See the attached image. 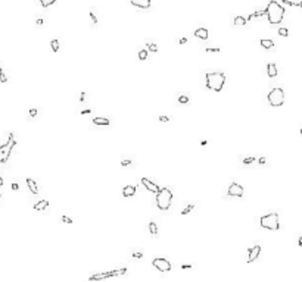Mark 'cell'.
Listing matches in <instances>:
<instances>
[{
  "label": "cell",
  "mask_w": 302,
  "mask_h": 282,
  "mask_svg": "<svg viewBox=\"0 0 302 282\" xmlns=\"http://www.w3.org/2000/svg\"><path fill=\"white\" fill-rule=\"evenodd\" d=\"M37 25L40 27V25H43V19L40 18V19H37Z\"/></svg>",
  "instance_id": "cell-46"
},
{
  "label": "cell",
  "mask_w": 302,
  "mask_h": 282,
  "mask_svg": "<svg viewBox=\"0 0 302 282\" xmlns=\"http://www.w3.org/2000/svg\"><path fill=\"white\" fill-rule=\"evenodd\" d=\"M12 190H13V191H18V190H19V185H18L16 182H13V184H12Z\"/></svg>",
  "instance_id": "cell-38"
},
{
  "label": "cell",
  "mask_w": 302,
  "mask_h": 282,
  "mask_svg": "<svg viewBox=\"0 0 302 282\" xmlns=\"http://www.w3.org/2000/svg\"><path fill=\"white\" fill-rule=\"evenodd\" d=\"M61 220L65 222V223H72V219L68 218V216H61Z\"/></svg>",
  "instance_id": "cell-32"
},
{
  "label": "cell",
  "mask_w": 302,
  "mask_h": 282,
  "mask_svg": "<svg viewBox=\"0 0 302 282\" xmlns=\"http://www.w3.org/2000/svg\"><path fill=\"white\" fill-rule=\"evenodd\" d=\"M248 24V19L243 18V16H236L235 18V25H246Z\"/></svg>",
  "instance_id": "cell-21"
},
{
  "label": "cell",
  "mask_w": 302,
  "mask_h": 282,
  "mask_svg": "<svg viewBox=\"0 0 302 282\" xmlns=\"http://www.w3.org/2000/svg\"><path fill=\"white\" fill-rule=\"evenodd\" d=\"M195 35L200 40H208V37H209V31H208L206 28H198L195 31Z\"/></svg>",
  "instance_id": "cell-16"
},
{
  "label": "cell",
  "mask_w": 302,
  "mask_h": 282,
  "mask_svg": "<svg viewBox=\"0 0 302 282\" xmlns=\"http://www.w3.org/2000/svg\"><path fill=\"white\" fill-rule=\"evenodd\" d=\"M149 232L153 235V237H158V226L155 222H149Z\"/></svg>",
  "instance_id": "cell-20"
},
{
  "label": "cell",
  "mask_w": 302,
  "mask_h": 282,
  "mask_svg": "<svg viewBox=\"0 0 302 282\" xmlns=\"http://www.w3.org/2000/svg\"><path fill=\"white\" fill-rule=\"evenodd\" d=\"M206 88L212 90L215 93H220L225 84V74L224 72H206L205 74Z\"/></svg>",
  "instance_id": "cell-2"
},
{
  "label": "cell",
  "mask_w": 302,
  "mask_h": 282,
  "mask_svg": "<svg viewBox=\"0 0 302 282\" xmlns=\"http://www.w3.org/2000/svg\"><path fill=\"white\" fill-rule=\"evenodd\" d=\"M298 245H299V247H302V235H301L299 240H298Z\"/></svg>",
  "instance_id": "cell-45"
},
{
  "label": "cell",
  "mask_w": 302,
  "mask_h": 282,
  "mask_svg": "<svg viewBox=\"0 0 302 282\" xmlns=\"http://www.w3.org/2000/svg\"><path fill=\"white\" fill-rule=\"evenodd\" d=\"M136 194V187L134 185H125L122 188V196L124 197H133Z\"/></svg>",
  "instance_id": "cell-15"
},
{
  "label": "cell",
  "mask_w": 302,
  "mask_h": 282,
  "mask_svg": "<svg viewBox=\"0 0 302 282\" xmlns=\"http://www.w3.org/2000/svg\"><path fill=\"white\" fill-rule=\"evenodd\" d=\"M91 113V110H88V109H86V110H81V115H90Z\"/></svg>",
  "instance_id": "cell-42"
},
{
  "label": "cell",
  "mask_w": 302,
  "mask_h": 282,
  "mask_svg": "<svg viewBox=\"0 0 302 282\" xmlns=\"http://www.w3.org/2000/svg\"><path fill=\"white\" fill-rule=\"evenodd\" d=\"M49 207V201L47 200H40V201H37L34 206H33V209L35 210V212H41V210H46Z\"/></svg>",
  "instance_id": "cell-14"
},
{
  "label": "cell",
  "mask_w": 302,
  "mask_h": 282,
  "mask_svg": "<svg viewBox=\"0 0 302 282\" xmlns=\"http://www.w3.org/2000/svg\"><path fill=\"white\" fill-rule=\"evenodd\" d=\"M178 43H180V44H186V43H187V38H184V37H183V38H180V40H178Z\"/></svg>",
  "instance_id": "cell-40"
},
{
  "label": "cell",
  "mask_w": 302,
  "mask_h": 282,
  "mask_svg": "<svg viewBox=\"0 0 302 282\" xmlns=\"http://www.w3.org/2000/svg\"><path fill=\"white\" fill-rule=\"evenodd\" d=\"M152 266L159 270V272H170L171 270V263L167 260V258H162V257H156L152 260Z\"/></svg>",
  "instance_id": "cell-8"
},
{
  "label": "cell",
  "mask_w": 302,
  "mask_h": 282,
  "mask_svg": "<svg viewBox=\"0 0 302 282\" xmlns=\"http://www.w3.org/2000/svg\"><path fill=\"white\" fill-rule=\"evenodd\" d=\"M195 209V204H189V206H186L183 210H181V215L184 216V215H187V213H190V212Z\"/></svg>",
  "instance_id": "cell-22"
},
{
  "label": "cell",
  "mask_w": 302,
  "mask_h": 282,
  "mask_svg": "<svg viewBox=\"0 0 302 282\" xmlns=\"http://www.w3.org/2000/svg\"><path fill=\"white\" fill-rule=\"evenodd\" d=\"M255 160H257L255 157H245V159H243V164H251V163H253Z\"/></svg>",
  "instance_id": "cell-30"
},
{
  "label": "cell",
  "mask_w": 302,
  "mask_h": 282,
  "mask_svg": "<svg viewBox=\"0 0 302 282\" xmlns=\"http://www.w3.org/2000/svg\"><path fill=\"white\" fill-rule=\"evenodd\" d=\"M265 16L268 19L270 24H280L283 16H285V8L282 3L276 2V0H271V2L267 5L265 8Z\"/></svg>",
  "instance_id": "cell-1"
},
{
  "label": "cell",
  "mask_w": 302,
  "mask_h": 282,
  "mask_svg": "<svg viewBox=\"0 0 302 282\" xmlns=\"http://www.w3.org/2000/svg\"><path fill=\"white\" fill-rule=\"evenodd\" d=\"M260 225L264 229H270V231H278L280 229V222H278V213H268L260 218Z\"/></svg>",
  "instance_id": "cell-4"
},
{
  "label": "cell",
  "mask_w": 302,
  "mask_h": 282,
  "mask_svg": "<svg viewBox=\"0 0 302 282\" xmlns=\"http://www.w3.org/2000/svg\"><path fill=\"white\" fill-rule=\"evenodd\" d=\"M260 44H261V47H264V49H271V47H274L273 40H267V38H262L260 41Z\"/></svg>",
  "instance_id": "cell-19"
},
{
  "label": "cell",
  "mask_w": 302,
  "mask_h": 282,
  "mask_svg": "<svg viewBox=\"0 0 302 282\" xmlns=\"http://www.w3.org/2000/svg\"><path fill=\"white\" fill-rule=\"evenodd\" d=\"M90 19L93 22V25H96V24H97V18H96V15L93 13V12H90Z\"/></svg>",
  "instance_id": "cell-31"
},
{
  "label": "cell",
  "mask_w": 302,
  "mask_h": 282,
  "mask_svg": "<svg viewBox=\"0 0 302 282\" xmlns=\"http://www.w3.org/2000/svg\"><path fill=\"white\" fill-rule=\"evenodd\" d=\"M0 82H8V77H6L5 74L0 75Z\"/></svg>",
  "instance_id": "cell-35"
},
{
  "label": "cell",
  "mask_w": 302,
  "mask_h": 282,
  "mask_svg": "<svg viewBox=\"0 0 302 282\" xmlns=\"http://www.w3.org/2000/svg\"><path fill=\"white\" fill-rule=\"evenodd\" d=\"M127 273V267L118 269V270H109V272H103V273H95L88 278L90 282L93 281H102V279H108V278H113V276H120V275H125Z\"/></svg>",
  "instance_id": "cell-6"
},
{
  "label": "cell",
  "mask_w": 302,
  "mask_h": 282,
  "mask_svg": "<svg viewBox=\"0 0 302 282\" xmlns=\"http://www.w3.org/2000/svg\"><path fill=\"white\" fill-rule=\"evenodd\" d=\"M142 184H143V187L146 188L148 191H150V193H153V194H158V193H159V190H161V188H159L155 182L149 181L148 178H142Z\"/></svg>",
  "instance_id": "cell-11"
},
{
  "label": "cell",
  "mask_w": 302,
  "mask_h": 282,
  "mask_svg": "<svg viewBox=\"0 0 302 282\" xmlns=\"http://www.w3.org/2000/svg\"><path fill=\"white\" fill-rule=\"evenodd\" d=\"M15 146H16V141H15L13 134L10 132V134H9V140L6 141V143H5L2 147H0V153L5 156V163L8 162V159H9V156H10V153H12V150H13Z\"/></svg>",
  "instance_id": "cell-7"
},
{
  "label": "cell",
  "mask_w": 302,
  "mask_h": 282,
  "mask_svg": "<svg viewBox=\"0 0 302 282\" xmlns=\"http://www.w3.org/2000/svg\"><path fill=\"white\" fill-rule=\"evenodd\" d=\"M277 74H278V70H277L276 63H268V65H267V75H268L270 78H276Z\"/></svg>",
  "instance_id": "cell-13"
},
{
  "label": "cell",
  "mask_w": 302,
  "mask_h": 282,
  "mask_svg": "<svg viewBox=\"0 0 302 282\" xmlns=\"http://www.w3.org/2000/svg\"><path fill=\"white\" fill-rule=\"evenodd\" d=\"M138 59H140V60H146L148 59V50L143 49V50L138 52Z\"/></svg>",
  "instance_id": "cell-27"
},
{
  "label": "cell",
  "mask_w": 302,
  "mask_h": 282,
  "mask_svg": "<svg viewBox=\"0 0 302 282\" xmlns=\"http://www.w3.org/2000/svg\"><path fill=\"white\" fill-rule=\"evenodd\" d=\"M173 203V191L170 188H161L159 193L156 194V206L159 210L167 212L171 207Z\"/></svg>",
  "instance_id": "cell-3"
},
{
  "label": "cell",
  "mask_w": 302,
  "mask_h": 282,
  "mask_svg": "<svg viewBox=\"0 0 302 282\" xmlns=\"http://www.w3.org/2000/svg\"><path fill=\"white\" fill-rule=\"evenodd\" d=\"M2 185H3V176L0 175V187H2Z\"/></svg>",
  "instance_id": "cell-48"
},
{
  "label": "cell",
  "mask_w": 302,
  "mask_h": 282,
  "mask_svg": "<svg viewBox=\"0 0 302 282\" xmlns=\"http://www.w3.org/2000/svg\"><path fill=\"white\" fill-rule=\"evenodd\" d=\"M208 144V141L206 140H203V141H200V146H206Z\"/></svg>",
  "instance_id": "cell-47"
},
{
  "label": "cell",
  "mask_w": 302,
  "mask_h": 282,
  "mask_svg": "<svg viewBox=\"0 0 302 282\" xmlns=\"http://www.w3.org/2000/svg\"><path fill=\"white\" fill-rule=\"evenodd\" d=\"M206 53H220V47H206Z\"/></svg>",
  "instance_id": "cell-28"
},
{
  "label": "cell",
  "mask_w": 302,
  "mask_h": 282,
  "mask_svg": "<svg viewBox=\"0 0 302 282\" xmlns=\"http://www.w3.org/2000/svg\"><path fill=\"white\" fill-rule=\"evenodd\" d=\"M299 8L302 9V0H301V2H299Z\"/></svg>",
  "instance_id": "cell-50"
},
{
  "label": "cell",
  "mask_w": 302,
  "mask_h": 282,
  "mask_svg": "<svg viewBox=\"0 0 302 282\" xmlns=\"http://www.w3.org/2000/svg\"><path fill=\"white\" fill-rule=\"evenodd\" d=\"M130 3L138 9H149L150 8V0H130Z\"/></svg>",
  "instance_id": "cell-12"
},
{
  "label": "cell",
  "mask_w": 302,
  "mask_h": 282,
  "mask_svg": "<svg viewBox=\"0 0 302 282\" xmlns=\"http://www.w3.org/2000/svg\"><path fill=\"white\" fill-rule=\"evenodd\" d=\"M50 46H52V50H53L55 53H56V52L59 50V41H58V40H52Z\"/></svg>",
  "instance_id": "cell-26"
},
{
  "label": "cell",
  "mask_w": 302,
  "mask_h": 282,
  "mask_svg": "<svg viewBox=\"0 0 302 282\" xmlns=\"http://www.w3.org/2000/svg\"><path fill=\"white\" fill-rule=\"evenodd\" d=\"M3 163H5V156L0 153V164H3Z\"/></svg>",
  "instance_id": "cell-43"
},
{
  "label": "cell",
  "mask_w": 302,
  "mask_h": 282,
  "mask_svg": "<svg viewBox=\"0 0 302 282\" xmlns=\"http://www.w3.org/2000/svg\"><path fill=\"white\" fill-rule=\"evenodd\" d=\"M2 74H3V69H2V66H0V75H2Z\"/></svg>",
  "instance_id": "cell-49"
},
{
  "label": "cell",
  "mask_w": 302,
  "mask_h": 282,
  "mask_svg": "<svg viewBox=\"0 0 302 282\" xmlns=\"http://www.w3.org/2000/svg\"><path fill=\"white\" fill-rule=\"evenodd\" d=\"M278 34H280L282 37H287L289 35V30L287 28H280V30H278Z\"/></svg>",
  "instance_id": "cell-29"
},
{
  "label": "cell",
  "mask_w": 302,
  "mask_h": 282,
  "mask_svg": "<svg viewBox=\"0 0 302 282\" xmlns=\"http://www.w3.org/2000/svg\"><path fill=\"white\" fill-rule=\"evenodd\" d=\"M0 198H2V196H0Z\"/></svg>",
  "instance_id": "cell-52"
},
{
  "label": "cell",
  "mask_w": 302,
  "mask_h": 282,
  "mask_svg": "<svg viewBox=\"0 0 302 282\" xmlns=\"http://www.w3.org/2000/svg\"><path fill=\"white\" fill-rule=\"evenodd\" d=\"M55 2H56V0H40V3H41L43 8H49V6H52Z\"/></svg>",
  "instance_id": "cell-25"
},
{
  "label": "cell",
  "mask_w": 302,
  "mask_h": 282,
  "mask_svg": "<svg viewBox=\"0 0 302 282\" xmlns=\"http://www.w3.org/2000/svg\"><path fill=\"white\" fill-rule=\"evenodd\" d=\"M133 257H134V258H142L143 254H142V253H133Z\"/></svg>",
  "instance_id": "cell-37"
},
{
  "label": "cell",
  "mask_w": 302,
  "mask_h": 282,
  "mask_svg": "<svg viewBox=\"0 0 302 282\" xmlns=\"http://www.w3.org/2000/svg\"><path fill=\"white\" fill-rule=\"evenodd\" d=\"M130 164H131V160H122L121 162V166L122 168H127V166H130Z\"/></svg>",
  "instance_id": "cell-33"
},
{
  "label": "cell",
  "mask_w": 302,
  "mask_h": 282,
  "mask_svg": "<svg viewBox=\"0 0 302 282\" xmlns=\"http://www.w3.org/2000/svg\"><path fill=\"white\" fill-rule=\"evenodd\" d=\"M260 253H261V245H253L252 248H248V257H246V262L248 263H252V262H255L258 258V256H260Z\"/></svg>",
  "instance_id": "cell-10"
},
{
  "label": "cell",
  "mask_w": 302,
  "mask_h": 282,
  "mask_svg": "<svg viewBox=\"0 0 302 282\" xmlns=\"http://www.w3.org/2000/svg\"><path fill=\"white\" fill-rule=\"evenodd\" d=\"M146 47H148V50H150V52H153V53L158 52V46H156L155 43H146Z\"/></svg>",
  "instance_id": "cell-24"
},
{
  "label": "cell",
  "mask_w": 302,
  "mask_h": 282,
  "mask_svg": "<svg viewBox=\"0 0 302 282\" xmlns=\"http://www.w3.org/2000/svg\"><path fill=\"white\" fill-rule=\"evenodd\" d=\"M27 185H28L30 191H31L33 194H38V187H37V184H35V181H34V179L28 178V179H27Z\"/></svg>",
  "instance_id": "cell-18"
},
{
  "label": "cell",
  "mask_w": 302,
  "mask_h": 282,
  "mask_svg": "<svg viewBox=\"0 0 302 282\" xmlns=\"http://www.w3.org/2000/svg\"><path fill=\"white\" fill-rule=\"evenodd\" d=\"M258 162H260V164H265L267 159H265V157H260V160H258Z\"/></svg>",
  "instance_id": "cell-39"
},
{
  "label": "cell",
  "mask_w": 302,
  "mask_h": 282,
  "mask_svg": "<svg viewBox=\"0 0 302 282\" xmlns=\"http://www.w3.org/2000/svg\"><path fill=\"white\" fill-rule=\"evenodd\" d=\"M267 100H268L270 106H273V107L283 106V103H285V91H283V88H280V87L271 88L270 93H268V96H267Z\"/></svg>",
  "instance_id": "cell-5"
},
{
  "label": "cell",
  "mask_w": 302,
  "mask_h": 282,
  "mask_svg": "<svg viewBox=\"0 0 302 282\" xmlns=\"http://www.w3.org/2000/svg\"><path fill=\"white\" fill-rule=\"evenodd\" d=\"M158 119H159V122H168L170 118H168V116H159Z\"/></svg>",
  "instance_id": "cell-34"
},
{
  "label": "cell",
  "mask_w": 302,
  "mask_h": 282,
  "mask_svg": "<svg viewBox=\"0 0 302 282\" xmlns=\"http://www.w3.org/2000/svg\"><path fill=\"white\" fill-rule=\"evenodd\" d=\"M93 124L99 125V126H108L111 124V121L108 118H93Z\"/></svg>",
  "instance_id": "cell-17"
},
{
  "label": "cell",
  "mask_w": 302,
  "mask_h": 282,
  "mask_svg": "<svg viewBox=\"0 0 302 282\" xmlns=\"http://www.w3.org/2000/svg\"><path fill=\"white\" fill-rule=\"evenodd\" d=\"M228 196H231V197H243V187L240 185V184H237V182H233V184H230V187H228Z\"/></svg>",
  "instance_id": "cell-9"
},
{
  "label": "cell",
  "mask_w": 302,
  "mask_h": 282,
  "mask_svg": "<svg viewBox=\"0 0 302 282\" xmlns=\"http://www.w3.org/2000/svg\"><path fill=\"white\" fill-rule=\"evenodd\" d=\"M192 267V265H183L181 266V269H190Z\"/></svg>",
  "instance_id": "cell-44"
},
{
  "label": "cell",
  "mask_w": 302,
  "mask_h": 282,
  "mask_svg": "<svg viewBox=\"0 0 302 282\" xmlns=\"http://www.w3.org/2000/svg\"><path fill=\"white\" fill-rule=\"evenodd\" d=\"M301 134H302V128H301Z\"/></svg>",
  "instance_id": "cell-51"
},
{
  "label": "cell",
  "mask_w": 302,
  "mask_h": 282,
  "mask_svg": "<svg viewBox=\"0 0 302 282\" xmlns=\"http://www.w3.org/2000/svg\"><path fill=\"white\" fill-rule=\"evenodd\" d=\"M177 102H178V104H187L189 103V97L187 96H178V99H177Z\"/></svg>",
  "instance_id": "cell-23"
},
{
  "label": "cell",
  "mask_w": 302,
  "mask_h": 282,
  "mask_svg": "<svg viewBox=\"0 0 302 282\" xmlns=\"http://www.w3.org/2000/svg\"><path fill=\"white\" fill-rule=\"evenodd\" d=\"M30 116H31V118L37 116V109H30Z\"/></svg>",
  "instance_id": "cell-36"
},
{
  "label": "cell",
  "mask_w": 302,
  "mask_h": 282,
  "mask_svg": "<svg viewBox=\"0 0 302 282\" xmlns=\"http://www.w3.org/2000/svg\"><path fill=\"white\" fill-rule=\"evenodd\" d=\"M84 100H86V93H81V96H80V102L83 103Z\"/></svg>",
  "instance_id": "cell-41"
}]
</instances>
